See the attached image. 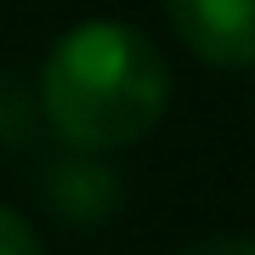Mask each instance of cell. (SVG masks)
<instances>
[{
	"mask_svg": "<svg viewBox=\"0 0 255 255\" xmlns=\"http://www.w3.org/2000/svg\"><path fill=\"white\" fill-rule=\"evenodd\" d=\"M170 108V68L142 28L91 17L68 28L40 68V114L80 153L142 142Z\"/></svg>",
	"mask_w": 255,
	"mask_h": 255,
	"instance_id": "obj_1",
	"label": "cell"
},
{
	"mask_svg": "<svg viewBox=\"0 0 255 255\" xmlns=\"http://www.w3.org/2000/svg\"><path fill=\"white\" fill-rule=\"evenodd\" d=\"M164 23L210 68H255V0H164Z\"/></svg>",
	"mask_w": 255,
	"mask_h": 255,
	"instance_id": "obj_2",
	"label": "cell"
},
{
	"mask_svg": "<svg viewBox=\"0 0 255 255\" xmlns=\"http://www.w3.org/2000/svg\"><path fill=\"white\" fill-rule=\"evenodd\" d=\"M40 187H46V204L63 221H74V227H97V221H108L119 210V176L97 153H80V147H68L63 159H51L46 176H40Z\"/></svg>",
	"mask_w": 255,
	"mask_h": 255,
	"instance_id": "obj_3",
	"label": "cell"
},
{
	"mask_svg": "<svg viewBox=\"0 0 255 255\" xmlns=\"http://www.w3.org/2000/svg\"><path fill=\"white\" fill-rule=\"evenodd\" d=\"M0 255H46L40 233L28 227V216H17L11 204H0Z\"/></svg>",
	"mask_w": 255,
	"mask_h": 255,
	"instance_id": "obj_4",
	"label": "cell"
},
{
	"mask_svg": "<svg viewBox=\"0 0 255 255\" xmlns=\"http://www.w3.org/2000/svg\"><path fill=\"white\" fill-rule=\"evenodd\" d=\"M176 255H255V238L250 233H204L193 244H182Z\"/></svg>",
	"mask_w": 255,
	"mask_h": 255,
	"instance_id": "obj_5",
	"label": "cell"
}]
</instances>
